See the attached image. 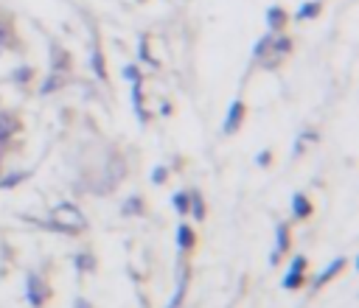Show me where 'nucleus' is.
<instances>
[{
	"label": "nucleus",
	"instance_id": "obj_1",
	"mask_svg": "<svg viewBox=\"0 0 359 308\" xmlns=\"http://www.w3.org/2000/svg\"><path fill=\"white\" fill-rule=\"evenodd\" d=\"M51 224L56 230H62V233H82V230H87V219L74 205H59L51 213Z\"/></svg>",
	"mask_w": 359,
	"mask_h": 308
},
{
	"label": "nucleus",
	"instance_id": "obj_2",
	"mask_svg": "<svg viewBox=\"0 0 359 308\" xmlns=\"http://www.w3.org/2000/svg\"><path fill=\"white\" fill-rule=\"evenodd\" d=\"M242 118H244V104H242V101H236V104L231 107V112H228L225 132H236V129H239V123H242Z\"/></svg>",
	"mask_w": 359,
	"mask_h": 308
},
{
	"label": "nucleus",
	"instance_id": "obj_3",
	"mask_svg": "<svg viewBox=\"0 0 359 308\" xmlns=\"http://www.w3.org/2000/svg\"><path fill=\"white\" fill-rule=\"evenodd\" d=\"M45 289H42V283H40V277H28V300H31V305H42L45 302Z\"/></svg>",
	"mask_w": 359,
	"mask_h": 308
},
{
	"label": "nucleus",
	"instance_id": "obj_4",
	"mask_svg": "<svg viewBox=\"0 0 359 308\" xmlns=\"http://www.w3.org/2000/svg\"><path fill=\"white\" fill-rule=\"evenodd\" d=\"M303 266H306V261L303 258H298L295 261V266H292V272L290 275H286V280H283V289H295V286H301V272H303Z\"/></svg>",
	"mask_w": 359,
	"mask_h": 308
},
{
	"label": "nucleus",
	"instance_id": "obj_5",
	"mask_svg": "<svg viewBox=\"0 0 359 308\" xmlns=\"http://www.w3.org/2000/svg\"><path fill=\"white\" fill-rule=\"evenodd\" d=\"M290 247V230H286V224H281L278 227V250H275V255H272V264H278V255Z\"/></svg>",
	"mask_w": 359,
	"mask_h": 308
},
{
	"label": "nucleus",
	"instance_id": "obj_6",
	"mask_svg": "<svg viewBox=\"0 0 359 308\" xmlns=\"http://www.w3.org/2000/svg\"><path fill=\"white\" fill-rule=\"evenodd\" d=\"M15 129H17V123H15L9 115H0V140H6Z\"/></svg>",
	"mask_w": 359,
	"mask_h": 308
},
{
	"label": "nucleus",
	"instance_id": "obj_7",
	"mask_svg": "<svg viewBox=\"0 0 359 308\" xmlns=\"http://www.w3.org/2000/svg\"><path fill=\"white\" fill-rule=\"evenodd\" d=\"M267 20H269V26H272V28H281V26L286 23V15H283V9H278V6H275V9H269Z\"/></svg>",
	"mask_w": 359,
	"mask_h": 308
},
{
	"label": "nucleus",
	"instance_id": "obj_8",
	"mask_svg": "<svg viewBox=\"0 0 359 308\" xmlns=\"http://www.w3.org/2000/svg\"><path fill=\"white\" fill-rule=\"evenodd\" d=\"M292 205H295V210H298V216H301V219H306V216L312 213V205L306 202V196H295V202H292Z\"/></svg>",
	"mask_w": 359,
	"mask_h": 308
},
{
	"label": "nucleus",
	"instance_id": "obj_9",
	"mask_svg": "<svg viewBox=\"0 0 359 308\" xmlns=\"http://www.w3.org/2000/svg\"><path fill=\"white\" fill-rule=\"evenodd\" d=\"M177 236H180V239H177L180 247H191V244H194V233H191L188 227H183V224H180V230H177Z\"/></svg>",
	"mask_w": 359,
	"mask_h": 308
},
{
	"label": "nucleus",
	"instance_id": "obj_10",
	"mask_svg": "<svg viewBox=\"0 0 359 308\" xmlns=\"http://www.w3.org/2000/svg\"><path fill=\"white\" fill-rule=\"evenodd\" d=\"M93 65H96V73H99V79H107V70H104V59L99 51H93Z\"/></svg>",
	"mask_w": 359,
	"mask_h": 308
},
{
	"label": "nucleus",
	"instance_id": "obj_11",
	"mask_svg": "<svg viewBox=\"0 0 359 308\" xmlns=\"http://www.w3.org/2000/svg\"><path fill=\"white\" fill-rule=\"evenodd\" d=\"M342 264H345V261H342V258H340V261H334V264H331V266H328V269H326V272H323V277H320V280H317V283H326V280H328V277H331V275H334V272H340V269H342Z\"/></svg>",
	"mask_w": 359,
	"mask_h": 308
},
{
	"label": "nucleus",
	"instance_id": "obj_12",
	"mask_svg": "<svg viewBox=\"0 0 359 308\" xmlns=\"http://www.w3.org/2000/svg\"><path fill=\"white\" fill-rule=\"evenodd\" d=\"M317 12H320V6H317V3H306V6L301 9V17H303V20H309V17H315Z\"/></svg>",
	"mask_w": 359,
	"mask_h": 308
},
{
	"label": "nucleus",
	"instance_id": "obj_13",
	"mask_svg": "<svg viewBox=\"0 0 359 308\" xmlns=\"http://www.w3.org/2000/svg\"><path fill=\"white\" fill-rule=\"evenodd\" d=\"M174 205H177L180 213H185V210H188V196H185V194H177V196H174Z\"/></svg>",
	"mask_w": 359,
	"mask_h": 308
},
{
	"label": "nucleus",
	"instance_id": "obj_14",
	"mask_svg": "<svg viewBox=\"0 0 359 308\" xmlns=\"http://www.w3.org/2000/svg\"><path fill=\"white\" fill-rule=\"evenodd\" d=\"M197 219H205V207H202V199L199 196H194V210H191Z\"/></svg>",
	"mask_w": 359,
	"mask_h": 308
},
{
	"label": "nucleus",
	"instance_id": "obj_15",
	"mask_svg": "<svg viewBox=\"0 0 359 308\" xmlns=\"http://www.w3.org/2000/svg\"><path fill=\"white\" fill-rule=\"evenodd\" d=\"M124 76H126V79H129V82H137V79H140V76H137V70H135V67H124Z\"/></svg>",
	"mask_w": 359,
	"mask_h": 308
},
{
	"label": "nucleus",
	"instance_id": "obj_16",
	"mask_svg": "<svg viewBox=\"0 0 359 308\" xmlns=\"http://www.w3.org/2000/svg\"><path fill=\"white\" fill-rule=\"evenodd\" d=\"M79 266H82V269H90V266H93V264H90V261H87V255H79Z\"/></svg>",
	"mask_w": 359,
	"mask_h": 308
},
{
	"label": "nucleus",
	"instance_id": "obj_17",
	"mask_svg": "<svg viewBox=\"0 0 359 308\" xmlns=\"http://www.w3.org/2000/svg\"><path fill=\"white\" fill-rule=\"evenodd\" d=\"M76 308H90V305H87L85 300H79V302H76Z\"/></svg>",
	"mask_w": 359,
	"mask_h": 308
},
{
	"label": "nucleus",
	"instance_id": "obj_18",
	"mask_svg": "<svg viewBox=\"0 0 359 308\" xmlns=\"http://www.w3.org/2000/svg\"><path fill=\"white\" fill-rule=\"evenodd\" d=\"M6 40V31H0V42H3Z\"/></svg>",
	"mask_w": 359,
	"mask_h": 308
}]
</instances>
